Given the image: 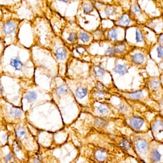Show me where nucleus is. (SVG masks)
<instances>
[{"instance_id":"nucleus-1","label":"nucleus","mask_w":163,"mask_h":163,"mask_svg":"<svg viewBox=\"0 0 163 163\" xmlns=\"http://www.w3.org/2000/svg\"><path fill=\"white\" fill-rule=\"evenodd\" d=\"M149 51L144 47H131L126 55L123 58L130 67L145 69L148 60Z\"/></svg>"},{"instance_id":"nucleus-2","label":"nucleus","mask_w":163,"mask_h":163,"mask_svg":"<svg viewBox=\"0 0 163 163\" xmlns=\"http://www.w3.org/2000/svg\"><path fill=\"white\" fill-rule=\"evenodd\" d=\"M147 133H138L131 139L133 144L134 150L140 159L143 162H147L149 144L153 139H149Z\"/></svg>"},{"instance_id":"nucleus-3","label":"nucleus","mask_w":163,"mask_h":163,"mask_svg":"<svg viewBox=\"0 0 163 163\" xmlns=\"http://www.w3.org/2000/svg\"><path fill=\"white\" fill-rule=\"evenodd\" d=\"M145 88L147 90L149 97L157 102L163 96V87L159 76L148 77L145 79Z\"/></svg>"},{"instance_id":"nucleus-4","label":"nucleus","mask_w":163,"mask_h":163,"mask_svg":"<svg viewBox=\"0 0 163 163\" xmlns=\"http://www.w3.org/2000/svg\"><path fill=\"white\" fill-rule=\"evenodd\" d=\"M125 121L126 124L135 133H147L150 130L148 122L140 116L132 114L126 117Z\"/></svg>"},{"instance_id":"nucleus-5","label":"nucleus","mask_w":163,"mask_h":163,"mask_svg":"<svg viewBox=\"0 0 163 163\" xmlns=\"http://www.w3.org/2000/svg\"><path fill=\"white\" fill-rule=\"evenodd\" d=\"M147 162H163V142L153 139L149 144Z\"/></svg>"},{"instance_id":"nucleus-6","label":"nucleus","mask_w":163,"mask_h":163,"mask_svg":"<svg viewBox=\"0 0 163 163\" xmlns=\"http://www.w3.org/2000/svg\"><path fill=\"white\" fill-rule=\"evenodd\" d=\"M153 139L163 142V116L159 114L155 116L150 124Z\"/></svg>"},{"instance_id":"nucleus-7","label":"nucleus","mask_w":163,"mask_h":163,"mask_svg":"<svg viewBox=\"0 0 163 163\" xmlns=\"http://www.w3.org/2000/svg\"><path fill=\"white\" fill-rule=\"evenodd\" d=\"M118 94L125 100L130 101H143L147 98L150 99L145 87L143 89L134 92H120Z\"/></svg>"},{"instance_id":"nucleus-8","label":"nucleus","mask_w":163,"mask_h":163,"mask_svg":"<svg viewBox=\"0 0 163 163\" xmlns=\"http://www.w3.org/2000/svg\"><path fill=\"white\" fill-rule=\"evenodd\" d=\"M112 47L114 51L115 58L122 59L126 55L131 48L128 42H126V40H122V41L112 44Z\"/></svg>"},{"instance_id":"nucleus-9","label":"nucleus","mask_w":163,"mask_h":163,"mask_svg":"<svg viewBox=\"0 0 163 163\" xmlns=\"http://www.w3.org/2000/svg\"><path fill=\"white\" fill-rule=\"evenodd\" d=\"M121 27L116 26L108 29L106 31L105 33V37L108 42H110L112 44H114L117 42L124 40L120 37V31H121Z\"/></svg>"},{"instance_id":"nucleus-10","label":"nucleus","mask_w":163,"mask_h":163,"mask_svg":"<svg viewBox=\"0 0 163 163\" xmlns=\"http://www.w3.org/2000/svg\"><path fill=\"white\" fill-rule=\"evenodd\" d=\"M92 94L94 98L99 102H108L112 97V94L108 92V90L101 89L96 87L93 88Z\"/></svg>"},{"instance_id":"nucleus-11","label":"nucleus","mask_w":163,"mask_h":163,"mask_svg":"<svg viewBox=\"0 0 163 163\" xmlns=\"http://www.w3.org/2000/svg\"><path fill=\"white\" fill-rule=\"evenodd\" d=\"M99 105L96 107V112L98 114L103 117H109L111 116L114 115V107L108 102H99Z\"/></svg>"},{"instance_id":"nucleus-12","label":"nucleus","mask_w":163,"mask_h":163,"mask_svg":"<svg viewBox=\"0 0 163 163\" xmlns=\"http://www.w3.org/2000/svg\"><path fill=\"white\" fill-rule=\"evenodd\" d=\"M135 21V20H134L132 16L127 13H124L117 18L115 24L116 26L121 27V28H128V27L132 26L133 22Z\"/></svg>"},{"instance_id":"nucleus-13","label":"nucleus","mask_w":163,"mask_h":163,"mask_svg":"<svg viewBox=\"0 0 163 163\" xmlns=\"http://www.w3.org/2000/svg\"><path fill=\"white\" fill-rule=\"evenodd\" d=\"M124 100L125 101L121 102L120 104L116 106L114 109L115 110L117 111V113H120V114H121L123 116H129L131 115H132L133 110L132 107H131L128 103V101L125 100V99H124Z\"/></svg>"},{"instance_id":"nucleus-14","label":"nucleus","mask_w":163,"mask_h":163,"mask_svg":"<svg viewBox=\"0 0 163 163\" xmlns=\"http://www.w3.org/2000/svg\"><path fill=\"white\" fill-rule=\"evenodd\" d=\"M117 144H118V147L122 149V150L129 152V154H130V151H134V148H133V144L132 142L130 139L125 138H121L118 142H117Z\"/></svg>"},{"instance_id":"nucleus-15","label":"nucleus","mask_w":163,"mask_h":163,"mask_svg":"<svg viewBox=\"0 0 163 163\" xmlns=\"http://www.w3.org/2000/svg\"><path fill=\"white\" fill-rule=\"evenodd\" d=\"M94 157L99 162H108L110 160V155L104 149H98L94 153Z\"/></svg>"},{"instance_id":"nucleus-16","label":"nucleus","mask_w":163,"mask_h":163,"mask_svg":"<svg viewBox=\"0 0 163 163\" xmlns=\"http://www.w3.org/2000/svg\"><path fill=\"white\" fill-rule=\"evenodd\" d=\"M135 42L136 44V47H144L143 46L145 42V38H144V34L143 33V31L139 27H137L135 30Z\"/></svg>"},{"instance_id":"nucleus-17","label":"nucleus","mask_w":163,"mask_h":163,"mask_svg":"<svg viewBox=\"0 0 163 163\" xmlns=\"http://www.w3.org/2000/svg\"><path fill=\"white\" fill-rule=\"evenodd\" d=\"M130 66L127 63L126 64H121V63H116L114 68V72L116 74H119L120 76H124L127 73L129 69Z\"/></svg>"},{"instance_id":"nucleus-18","label":"nucleus","mask_w":163,"mask_h":163,"mask_svg":"<svg viewBox=\"0 0 163 163\" xmlns=\"http://www.w3.org/2000/svg\"><path fill=\"white\" fill-rule=\"evenodd\" d=\"M16 23L13 21H8L4 23L3 27V31L5 35L12 34L16 30Z\"/></svg>"},{"instance_id":"nucleus-19","label":"nucleus","mask_w":163,"mask_h":163,"mask_svg":"<svg viewBox=\"0 0 163 163\" xmlns=\"http://www.w3.org/2000/svg\"><path fill=\"white\" fill-rule=\"evenodd\" d=\"M130 12H131V16L133 17L134 19H137L138 20L140 19V17H143L142 16L143 15V12L137 3H133L132 5L131 6Z\"/></svg>"},{"instance_id":"nucleus-20","label":"nucleus","mask_w":163,"mask_h":163,"mask_svg":"<svg viewBox=\"0 0 163 163\" xmlns=\"http://www.w3.org/2000/svg\"><path fill=\"white\" fill-rule=\"evenodd\" d=\"M93 36H91L90 33L86 32V31H79L78 33V39L84 44H87L90 42Z\"/></svg>"},{"instance_id":"nucleus-21","label":"nucleus","mask_w":163,"mask_h":163,"mask_svg":"<svg viewBox=\"0 0 163 163\" xmlns=\"http://www.w3.org/2000/svg\"><path fill=\"white\" fill-rule=\"evenodd\" d=\"M117 8L114 6L107 5L104 8V14L107 17H115L117 14Z\"/></svg>"},{"instance_id":"nucleus-22","label":"nucleus","mask_w":163,"mask_h":163,"mask_svg":"<svg viewBox=\"0 0 163 163\" xmlns=\"http://www.w3.org/2000/svg\"><path fill=\"white\" fill-rule=\"evenodd\" d=\"M10 64L17 70H21L22 69V66H23L21 60L18 57L12 58L10 60Z\"/></svg>"},{"instance_id":"nucleus-23","label":"nucleus","mask_w":163,"mask_h":163,"mask_svg":"<svg viewBox=\"0 0 163 163\" xmlns=\"http://www.w3.org/2000/svg\"><path fill=\"white\" fill-rule=\"evenodd\" d=\"M156 58L157 60L156 63H161L163 61V45L158 44L156 46Z\"/></svg>"},{"instance_id":"nucleus-24","label":"nucleus","mask_w":163,"mask_h":163,"mask_svg":"<svg viewBox=\"0 0 163 163\" xmlns=\"http://www.w3.org/2000/svg\"><path fill=\"white\" fill-rule=\"evenodd\" d=\"M88 93L87 89L84 87H79L75 90V96L79 99H84L87 96Z\"/></svg>"},{"instance_id":"nucleus-25","label":"nucleus","mask_w":163,"mask_h":163,"mask_svg":"<svg viewBox=\"0 0 163 163\" xmlns=\"http://www.w3.org/2000/svg\"><path fill=\"white\" fill-rule=\"evenodd\" d=\"M55 56L58 60H64L67 56L66 49L64 47L58 48L55 52Z\"/></svg>"},{"instance_id":"nucleus-26","label":"nucleus","mask_w":163,"mask_h":163,"mask_svg":"<svg viewBox=\"0 0 163 163\" xmlns=\"http://www.w3.org/2000/svg\"><path fill=\"white\" fill-rule=\"evenodd\" d=\"M94 124L96 127L99 128H104L108 125V120H105L104 118L98 117L95 119Z\"/></svg>"},{"instance_id":"nucleus-27","label":"nucleus","mask_w":163,"mask_h":163,"mask_svg":"<svg viewBox=\"0 0 163 163\" xmlns=\"http://www.w3.org/2000/svg\"><path fill=\"white\" fill-rule=\"evenodd\" d=\"M93 73L96 78H102L107 73V72L103 68L96 66L93 68Z\"/></svg>"},{"instance_id":"nucleus-28","label":"nucleus","mask_w":163,"mask_h":163,"mask_svg":"<svg viewBox=\"0 0 163 163\" xmlns=\"http://www.w3.org/2000/svg\"><path fill=\"white\" fill-rule=\"evenodd\" d=\"M82 10L86 14H89L94 10V4L92 2H85L82 5Z\"/></svg>"},{"instance_id":"nucleus-29","label":"nucleus","mask_w":163,"mask_h":163,"mask_svg":"<svg viewBox=\"0 0 163 163\" xmlns=\"http://www.w3.org/2000/svg\"><path fill=\"white\" fill-rule=\"evenodd\" d=\"M68 92V88L66 87V85L62 84L61 85L60 87H58L56 89V93L58 94V96H62V95H64L67 93Z\"/></svg>"},{"instance_id":"nucleus-30","label":"nucleus","mask_w":163,"mask_h":163,"mask_svg":"<svg viewBox=\"0 0 163 163\" xmlns=\"http://www.w3.org/2000/svg\"><path fill=\"white\" fill-rule=\"evenodd\" d=\"M67 41L71 43H75L78 40V34L76 32H71L67 38Z\"/></svg>"},{"instance_id":"nucleus-31","label":"nucleus","mask_w":163,"mask_h":163,"mask_svg":"<svg viewBox=\"0 0 163 163\" xmlns=\"http://www.w3.org/2000/svg\"><path fill=\"white\" fill-rule=\"evenodd\" d=\"M25 98L29 102H33L37 99V94L34 92H30L26 95Z\"/></svg>"},{"instance_id":"nucleus-32","label":"nucleus","mask_w":163,"mask_h":163,"mask_svg":"<svg viewBox=\"0 0 163 163\" xmlns=\"http://www.w3.org/2000/svg\"><path fill=\"white\" fill-rule=\"evenodd\" d=\"M105 56L107 57H114L115 58L114 55V49H113L112 46L108 47L105 51Z\"/></svg>"},{"instance_id":"nucleus-33","label":"nucleus","mask_w":163,"mask_h":163,"mask_svg":"<svg viewBox=\"0 0 163 163\" xmlns=\"http://www.w3.org/2000/svg\"><path fill=\"white\" fill-rule=\"evenodd\" d=\"M10 113L13 117H19L22 114V112L19 110H17V109H13L10 111Z\"/></svg>"},{"instance_id":"nucleus-34","label":"nucleus","mask_w":163,"mask_h":163,"mask_svg":"<svg viewBox=\"0 0 163 163\" xmlns=\"http://www.w3.org/2000/svg\"><path fill=\"white\" fill-rule=\"evenodd\" d=\"M160 108V114L163 116V96L156 102Z\"/></svg>"},{"instance_id":"nucleus-35","label":"nucleus","mask_w":163,"mask_h":163,"mask_svg":"<svg viewBox=\"0 0 163 163\" xmlns=\"http://www.w3.org/2000/svg\"><path fill=\"white\" fill-rule=\"evenodd\" d=\"M25 134H26V133H25V130L24 129L19 128V129H17L16 130V134L17 136V137L19 138H21L22 136H24Z\"/></svg>"},{"instance_id":"nucleus-36","label":"nucleus","mask_w":163,"mask_h":163,"mask_svg":"<svg viewBox=\"0 0 163 163\" xmlns=\"http://www.w3.org/2000/svg\"><path fill=\"white\" fill-rule=\"evenodd\" d=\"M76 50L80 54H84L85 52V49L82 46H78L76 47Z\"/></svg>"},{"instance_id":"nucleus-37","label":"nucleus","mask_w":163,"mask_h":163,"mask_svg":"<svg viewBox=\"0 0 163 163\" xmlns=\"http://www.w3.org/2000/svg\"><path fill=\"white\" fill-rule=\"evenodd\" d=\"M13 158V155L11 153H8V154L5 157V162H10Z\"/></svg>"},{"instance_id":"nucleus-38","label":"nucleus","mask_w":163,"mask_h":163,"mask_svg":"<svg viewBox=\"0 0 163 163\" xmlns=\"http://www.w3.org/2000/svg\"><path fill=\"white\" fill-rule=\"evenodd\" d=\"M158 43L163 45V33L161 34L159 36V37H158Z\"/></svg>"},{"instance_id":"nucleus-39","label":"nucleus","mask_w":163,"mask_h":163,"mask_svg":"<svg viewBox=\"0 0 163 163\" xmlns=\"http://www.w3.org/2000/svg\"><path fill=\"white\" fill-rule=\"evenodd\" d=\"M57 1L61 3H64V4H68L71 3V0H57Z\"/></svg>"},{"instance_id":"nucleus-40","label":"nucleus","mask_w":163,"mask_h":163,"mask_svg":"<svg viewBox=\"0 0 163 163\" xmlns=\"http://www.w3.org/2000/svg\"><path fill=\"white\" fill-rule=\"evenodd\" d=\"M14 150H15L16 152L19 151V150H20V147H19V145H18L17 144H14Z\"/></svg>"},{"instance_id":"nucleus-41","label":"nucleus","mask_w":163,"mask_h":163,"mask_svg":"<svg viewBox=\"0 0 163 163\" xmlns=\"http://www.w3.org/2000/svg\"><path fill=\"white\" fill-rule=\"evenodd\" d=\"M159 78H160L162 86V87H163V72H162V73L161 74V75L159 76Z\"/></svg>"},{"instance_id":"nucleus-42","label":"nucleus","mask_w":163,"mask_h":163,"mask_svg":"<svg viewBox=\"0 0 163 163\" xmlns=\"http://www.w3.org/2000/svg\"><path fill=\"white\" fill-rule=\"evenodd\" d=\"M3 92H4V88H3V87H2L1 85L0 84V94L3 93Z\"/></svg>"},{"instance_id":"nucleus-43","label":"nucleus","mask_w":163,"mask_h":163,"mask_svg":"<svg viewBox=\"0 0 163 163\" xmlns=\"http://www.w3.org/2000/svg\"><path fill=\"white\" fill-rule=\"evenodd\" d=\"M162 62H163V61H162Z\"/></svg>"}]
</instances>
